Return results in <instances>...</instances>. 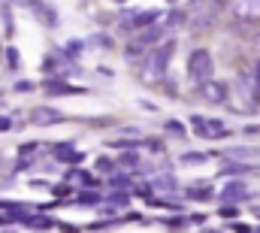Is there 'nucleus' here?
Segmentation results:
<instances>
[{"instance_id":"f3484780","label":"nucleus","mask_w":260,"mask_h":233,"mask_svg":"<svg viewBox=\"0 0 260 233\" xmlns=\"http://www.w3.org/2000/svg\"><path fill=\"white\" fill-rule=\"evenodd\" d=\"M6 61H9V70H18V52H15L12 46L6 49Z\"/></svg>"},{"instance_id":"20e7f679","label":"nucleus","mask_w":260,"mask_h":233,"mask_svg":"<svg viewBox=\"0 0 260 233\" xmlns=\"http://www.w3.org/2000/svg\"><path fill=\"white\" fill-rule=\"evenodd\" d=\"M61 118H64V115H61L58 109H49V106H43V109H37V112L30 115V121H34L37 127H49V124H58Z\"/></svg>"},{"instance_id":"5701e85b","label":"nucleus","mask_w":260,"mask_h":233,"mask_svg":"<svg viewBox=\"0 0 260 233\" xmlns=\"http://www.w3.org/2000/svg\"><path fill=\"white\" fill-rule=\"evenodd\" d=\"M227 155H233V158H251V152H248V149H230Z\"/></svg>"},{"instance_id":"a211bd4d","label":"nucleus","mask_w":260,"mask_h":233,"mask_svg":"<svg viewBox=\"0 0 260 233\" xmlns=\"http://www.w3.org/2000/svg\"><path fill=\"white\" fill-rule=\"evenodd\" d=\"M118 164H124V167H136V164H139V155H136V152H127Z\"/></svg>"},{"instance_id":"f8f14e48","label":"nucleus","mask_w":260,"mask_h":233,"mask_svg":"<svg viewBox=\"0 0 260 233\" xmlns=\"http://www.w3.org/2000/svg\"><path fill=\"white\" fill-rule=\"evenodd\" d=\"M191 127H194L197 133H200V136H209V133H212L209 121H206V118H200V115H191Z\"/></svg>"},{"instance_id":"9d476101","label":"nucleus","mask_w":260,"mask_h":233,"mask_svg":"<svg viewBox=\"0 0 260 233\" xmlns=\"http://www.w3.org/2000/svg\"><path fill=\"white\" fill-rule=\"evenodd\" d=\"M46 88H49V94H85V88H76L67 82H49Z\"/></svg>"},{"instance_id":"393cba45","label":"nucleus","mask_w":260,"mask_h":233,"mask_svg":"<svg viewBox=\"0 0 260 233\" xmlns=\"http://www.w3.org/2000/svg\"><path fill=\"white\" fill-rule=\"evenodd\" d=\"M109 182H112L115 188H124V185H130V179H124V176H112Z\"/></svg>"},{"instance_id":"7ed1b4c3","label":"nucleus","mask_w":260,"mask_h":233,"mask_svg":"<svg viewBox=\"0 0 260 233\" xmlns=\"http://www.w3.org/2000/svg\"><path fill=\"white\" fill-rule=\"evenodd\" d=\"M15 3H21L24 9L37 12V15L43 18V24H49V27H55V24H58V15H55V9H52L49 3H43V0H15Z\"/></svg>"},{"instance_id":"bb28decb","label":"nucleus","mask_w":260,"mask_h":233,"mask_svg":"<svg viewBox=\"0 0 260 233\" xmlns=\"http://www.w3.org/2000/svg\"><path fill=\"white\" fill-rule=\"evenodd\" d=\"M9 127H12V121H9L6 115H0V130H9Z\"/></svg>"},{"instance_id":"39448f33","label":"nucleus","mask_w":260,"mask_h":233,"mask_svg":"<svg viewBox=\"0 0 260 233\" xmlns=\"http://www.w3.org/2000/svg\"><path fill=\"white\" fill-rule=\"evenodd\" d=\"M203 91H206V100H212V103H221L224 97H227V88L224 85H218V82H203Z\"/></svg>"},{"instance_id":"dca6fc26","label":"nucleus","mask_w":260,"mask_h":233,"mask_svg":"<svg viewBox=\"0 0 260 233\" xmlns=\"http://www.w3.org/2000/svg\"><path fill=\"white\" fill-rule=\"evenodd\" d=\"M97 170H100V173H115V161L100 158V161H97Z\"/></svg>"},{"instance_id":"0eeeda50","label":"nucleus","mask_w":260,"mask_h":233,"mask_svg":"<svg viewBox=\"0 0 260 233\" xmlns=\"http://www.w3.org/2000/svg\"><path fill=\"white\" fill-rule=\"evenodd\" d=\"M148 188H154V191H176L179 185H176V179H173L170 173H164V176H151Z\"/></svg>"},{"instance_id":"f257e3e1","label":"nucleus","mask_w":260,"mask_h":233,"mask_svg":"<svg viewBox=\"0 0 260 233\" xmlns=\"http://www.w3.org/2000/svg\"><path fill=\"white\" fill-rule=\"evenodd\" d=\"M170 58H173V40H164V43L151 52V61H148V79H164Z\"/></svg>"},{"instance_id":"423d86ee","label":"nucleus","mask_w":260,"mask_h":233,"mask_svg":"<svg viewBox=\"0 0 260 233\" xmlns=\"http://www.w3.org/2000/svg\"><path fill=\"white\" fill-rule=\"evenodd\" d=\"M157 18H160V12H157V9H145V12H139V15L130 21V27H133V31H139V27H148V24H154Z\"/></svg>"},{"instance_id":"aec40b11","label":"nucleus","mask_w":260,"mask_h":233,"mask_svg":"<svg viewBox=\"0 0 260 233\" xmlns=\"http://www.w3.org/2000/svg\"><path fill=\"white\" fill-rule=\"evenodd\" d=\"M221 215H224V218H236V215H239V209H236L233 203H227V206L221 209Z\"/></svg>"},{"instance_id":"6ab92c4d","label":"nucleus","mask_w":260,"mask_h":233,"mask_svg":"<svg viewBox=\"0 0 260 233\" xmlns=\"http://www.w3.org/2000/svg\"><path fill=\"white\" fill-rule=\"evenodd\" d=\"M97 200H100V197H97L94 191H82V194H79V203H97Z\"/></svg>"},{"instance_id":"4be33fe9","label":"nucleus","mask_w":260,"mask_h":233,"mask_svg":"<svg viewBox=\"0 0 260 233\" xmlns=\"http://www.w3.org/2000/svg\"><path fill=\"white\" fill-rule=\"evenodd\" d=\"M79 49H85V46H82V40H73V43L67 46V55H76Z\"/></svg>"},{"instance_id":"4468645a","label":"nucleus","mask_w":260,"mask_h":233,"mask_svg":"<svg viewBox=\"0 0 260 233\" xmlns=\"http://www.w3.org/2000/svg\"><path fill=\"white\" fill-rule=\"evenodd\" d=\"M245 170H248V167H245V164H236V161H227V164L221 167L224 176H236V173H245Z\"/></svg>"},{"instance_id":"a878e982","label":"nucleus","mask_w":260,"mask_h":233,"mask_svg":"<svg viewBox=\"0 0 260 233\" xmlns=\"http://www.w3.org/2000/svg\"><path fill=\"white\" fill-rule=\"evenodd\" d=\"M30 152H37V142H24L21 145V155H30Z\"/></svg>"},{"instance_id":"9b49d317","label":"nucleus","mask_w":260,"mask_h":233,"mask_svg":"<svg viewBox=\"0 0 260 233\" xmlns=\"http://www.w3.org/2000/svg\"><path fill=\"white\" fill-rule=\"evenodd\" d=\"M212 194H215V191H212L209 185H200V182L188 188V197H194V200H212Z\"/></svg>"},{"instance_id":"6e6552de","label":"nucleus","mask_w":260,"mask_h":233,"mask_svg":"<svg viewBox=\"0 0 260 233\" xmlns=\"http://www.w3.org/2000/svg\"><path fill=\"white\" fill-rule=\"evenodd\" d=\"M139 31H142V27H139ZM154 43H157V27L148 24V31H142V34L136 37V49H142V46H154ZM136 49H133V52H136Z\"/></svg>"},{"instance_id":"cd10ccee","label":"nucleus","mask_w":260,"mask_h":233,"mask_svg":"<svg viewBox=\"0 0 260 233\" xmlns=\"http://www.w3.org/2000/svg\"><path fill=\"white\" fill-rule=\"evenodd\" d=\"M0 106H3V97H0Z\"/></svg>"},{"instance_id":"f03ea898","label":"nucleus","mask_w":260,"mask_h":233,"mask_svg":"<svg viewBox=\"0 0 260 233\" xmlns=\"http://www.w3.org/2000/svg\"><path fill=\"white\" fill-rule=\"evenodd\" d=\"M188 67H191V76H194L197 82L212 79V55L206 49H197L194 55H191V61H188Z\"/></svg>"},{"instance_id":"412c9836","label":"nucleus","mask_w":260,"mask_h":233,"mask_svg":"<svg viewBox=\"0 0 260 233\" xmlns=\"http://www.w3.org/2000/svg\"><path fill=\"white\" fill-rule=\"evenodd\" d=\"M15 91L18 94H27V91H34V82H15Z\"/></svg>"},{"instance_id":"2eb2a0df","label":"nucleus","mask_w":260,"mask_h":233,"mask_svg":"<svg viewBox=\"0 0 260 233\" xmlns=\"http://www.w3.org/2000/svg\"><path fill=\"white\" fill-rule=\"evenodd\" d=\"M167 133H173V136H179V139H182V136H185V127H182L179 121H167Z\"/></svg>"},{"instance_id":"1a4fd4ad","label":"nucleus","mask_w":260,"mask_h":233,"mask_svg":"<svg viewBox=\"0 0 260 233\" xmlns=\"http://www.w3.org/2000/svg\"><path fill=\"white\" fill-rule=\"evenodd\" d=\"M245 197H248V191H245L242 182H230L224 188V200H245Z\"/></svg>"},{"instance_id":"ddd939ff","label":"nucleus","mask_w":260,"mask_h":233,"mask_svg":"<svg viewBox=\"0 0 260 233\" xmlns=\"http://www.w3.org/2000/svg\"><path fill=\"white\" fill-rule=\"evenodd\" d=\"M179 161H182V164H203V161H209V155H206V152H185Z\"/></svg>"},{"instance_id":"b1692460","label":"nucleus","mask_w":260,"mask_h":233,"mask_svg":"<svg viewBox=\"0 0 260 233\" xmlns=\"http://www.w3.org/2000/svg\"><path fill=\"white\" fill-rule=\"evenodd\" d=\"M254 88H257L254 91V100H260V64L254 67Z\"/></svg>"}]
</instances>
